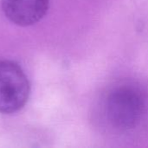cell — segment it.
<instances>
[{"instance_id": "1", "label": "cell", "mask_w": 148, "mask_h": 148, "mask_svg": "<svg viewBox=\"0 0 148 148\" xmlns=\"http://www.w3.org/2000/svg\"><path fill=\"white\" fill-rule=\"evenodd\" d=\"M29 94L30 84L21 66L10 60H0V114L21 110Z\"/></svg>"}, {"instance_id": "2", "label": "cell", "mask_w": 148, "mask_h": 148, "mask_svg": "<svg viewBox=\"0 0 148 148\" xmlns=\"http://www.w3.org/2000/svg\"><path fill=\"white\" fill-rule=\"evenodd\" d=\"M145 111V101L139 91L121 87L113 91L107 101V115L113 126L128 130L135 127Z\"/></svg>"}, {"instance_id": "3", "label": "cell", "mask_w": 148, "mask_h": 148, "mask_svg": "<svg viewBox=\"0 0 148 148\" xmlns=\"http://www.w3.org/2000/svg\"><path fill=\"white\" fill-rule=\"evenodd\" d=\"M2 10L12 23L27 27L41 21L47 14L49 0H1Z\"/></svg>"}]
</instances>
